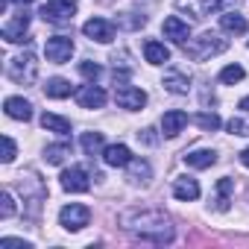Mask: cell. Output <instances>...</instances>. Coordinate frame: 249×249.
I'll use <instances>...</instances> for the list:
<instances>
[{
  "mask_svg": "<svg viewBox=\"0 0 249 249\" xmlns=\"http://www.w3.org/2000/svg\"><path fill=\"white\" fill-rule=\"evenodd\" d=\"M120 223H123L126 231H132L141 243H170L173 240L170 220L161 211H156V208H150V211H138V208L126 211L120 217Z\"/></svg>",
  "mask_w": 249,
  "mask_h": 249,
  "instance_id": "obj_1",
  "label": "cell"
},
{
  "mask_svg": "<svg viewBox=\"0 0 249 249\" xmlns=\"http://www.w3.org/2000/svg\"><path fill=\"white\" fill-rule=\"evenodd\" d=\"M226 47H229V41H226V38H220L217 33H202L199 38H194V41H188V44H185V56H191L194 62H205V59H211V56L223 53Z\"/></svg>",
  "mask_w": 249,
  "mask_h": 249,
  "instance_id": "obj_2",
  "label": "cell"
},
{
  "mask_svg": "<svg viewBox=\"0 0 249 249\" xmlns=\"http://www.w3.org/2000/svg\"><path fill=\"white\" fill-rule=\"evenodd\" d=\"M6 73H9V79L18 82V85H33L36 76H38V62H36L33 53H21V56H15V59L9 62Z\"/></svg>",
  "mask_w": 249,
  "mask_h": 249,
  "instance_id": "obj_3",
  "label": "cell"
},
{
  "mask_svg": "<svg viewBox=\"0 0 249 249\" xmlns=\"http://www.w3.org/2000/svg\"><path fill=\"white\" fill-rule=\"evenodd\" d=\"M73 12H76V0H47V3L41 6V18L47 24H71L73 21Z\"/></svg>",
  "mask_w": 249,
  "mask_h": 249,
  "instance_id": "obj_4",
  "label": "cell"
},
{
  "mask_svg": "<svg viewBox=\"0 0 249 249\" xmlns=\"http://www.w3.org/2000/svg\"><path fill=\"white\" fill-rule=\"evenodd\" d=\"M44 56H47V62H53V65H65V62H71V56H73V41H71L68 36H53V38H47V44H44Z\"/></svg>",
  "mask_w": 249,
  "mask_h": 249,
  "instance_id": "obj_5",
  "label": "cell"
},
{
  "mask_svg": "<svg viewBox=\"0 0 249 249\" xmlns=\"http://www.w3.org/2000/svg\"><path fill=\"white\" fill-rule=\"evenodd\" d=\"M88 220H91V211H88L85 205H76V202H71V205H65V208L59 211V223H62L68 231H79V229H85Z\"/></svg>",
  "mask_w": 249,
  "mask_h": 249,
  "instance_id": "obj_6",
  "label": "cell"
},
{
  "mask_svg": "<svg viewBox=\"0 0 249 249\" xmlns=\"http://www.w3.org/2000/svg\"><path fill=\"white\" fill-rule=\"evenodd\" d=\"M114 100H117V106H120V108L138 111V108L147 103V94H144L141 88H135V85H126V82H120V85L114 88Z\"/></svg>",
  "mask_w": 249,
  "mask_h": 249,
  "instance_id": "obj_7",
  "label": "cell"
},
{
  "mask_svg": "<svg viewBox=\"0 0 249 249\" xmlns=\"http://www.w3.org/2000/svg\"><path fill=\"white\" fill-rule=\"evenodd\" d=\"M82 33L91 38V41H100V44H108L114 41V24L106 21V18H91L82 24Z\"/></svg>",
  "mask_w": 249,
  "mask_h": 249,
  "instance_id": "obj_8",
  "label": "cell"
},
{
  "mask_svg": "<svg viewBox=\"0 0 249 249\" xmlns=\"http://www.w3.org/2000/svg\"><path fill=\"white\" fill-rule=\"evenodd\" d=\"M27 30H30V15L21 12V15H15L9 24H3V41H9V44H24V41H30V38H27Z\"/></svg>",
  "mask_w": 249,
  "mask_h": 249,
  "instance_id": "obj_9",
  "label": "cell"
},
{
  "mask_svg": "<svg viewBox=\"0 0 249 249\" xmlns=\"http://www.w3.org/2000/svg\"><path fill=\"white\" fill-rule=\"evenodd\" d=\"M161 30H164V38H170L173 44H188V38H191V27L179 18V15H170V18H164V24H161Z\"/></svg>",
  "mask_w": 249,
  "mask_h": 249,
  "instance_id": "obj_10",
  "label": "cell"
},
{
  "mask_svg": "<svg viewBox=\"0 0 249 249\" xmlns=\"http://www.w3.org/2000/svg\"><path fill=\"white\" fill-rule=\"evenodd\" d=\"M62 188H65L68 194H85V191L91 188L88 173H85L82 167H71V170H65V173H62Z\"/></svg>",
  "mask_w": 249,
  "mask_h": 249,
  "instance_id": "obj_11",
  "label": "cell"
},
{
  "mask_svg": "<svg viewBox=\"0 0 249 249\" xmlns=\"http://www.w3.org/2000/svg\"><path fill=\"white\" fill-rule=\"evenodd\" d=\"M76 103L82 106V108H103L106 106V91L100 88V85H82L79 91H76Z\"/></svg>",
  "mask_w": 249,
  "mask_h": 249,
  "instance_id": "obj_12",
  "label": "cell"
},
{
  "mask_svg": "<svg viewBox=\"0 0 249 249\" xmlns=\"http://www.w3.org/2000/svg\"><path fill=\"white\" fill-rule=\"evenodd\" d=\"M185 126H188V114H185V111H179V108L164 111V117H161V132H164L167 138H176Z\"/></svg>",
  "mask_w": 249,
  "mask_h": 249,
  "instance_id": "obj_13",
  "label": "cell"
},
{
  "mask_svg": "<svg viewBox=\"0 0 249 249\" xmlns=\"http://www.w3.org/2000/svg\"><path fill=\"white\" fill-rule=\"evenodd\" d=\"M173 196L182 199V202H194V199L199 196V185H196V179H191V176H179V179H173Z\"/></svg>",
  "mask_w": 249,
  "mask_h": 249,
  "instance_id": "obj_14",
  "label": "cell"
},
{
  "mask_svg": "<svg viewBox=\"0 0 249 249\" xmlns=\"http://www.w3.org/2000/svg\"><path fill=\"white\" fill-rule=\"evenodd\" d=\"M103 161L108 167H126L132 161V153H129V147H123V144H111V147L103 150Z\"/></svg>",
  "mask_w": 249,
  "mask_h": 249,
  "instance_id": "obj_15",
  "label": "cell"
},
{
  "mask_svg": "<svg viewBox=\"0 0 249 249\" xmlns=\"http://www.w3.org/2000/svg\"><path fill=\"white\" fill-rule=\"evenodd\" d=\"M3 108H6V114L12 117V120H30L33 117V106L24 100V97H6V103H3Z\"/></svg>",
  "mask_w": 249,
  "mask_h": 249,
  "instance_id": "obj_16",
  "label": "cell"
},
{
  "mask_svg": "<svg viewBox=\"0 0 249 249\" xmlns=\"http://www.w3.org/2000/svg\"><path fill=\"white\" fill-rule=\"evenodd\" d=\"M144 59L150 62V65H164V62H170V50L161 44V41H144Z\"/></svg>",
  "mask_w": 249,
  "mask_h": 249,
  "instance_id": "obj_17",
  "label": "cell"
},
{
  "mask_svg": "<svg viewBox=\"0 0 249 249\" xmlns=\"http://www.w3.org/2000/svg\"><path fill=\"white\" fill-rule=\"evenodd\" d=\"M164 88H167L170 94H188L191 79H188V73H182V71H167V73H164Z\"/></svg>",
  "mask_w": 249,
  "mask_h": 249,
  "instance_id": "obj_18",
  "label": "cell"
},
{
  "mask_svg": "<svg viewBox=\"0 0 249 249\" xmlns=\"http://www.w3.org/2000/svg\"><path fill=\"white\" fill-rule=\"evenodd\" d=\"M214 161H217V153H214V150H194V153L185 156V164H188V167H196V170H205V167H211Z\"/></svg>",
  "mask_w": 249,
  "mask_h": 249,
  "instance_id": "obj_19",
  "label": "cell"
},
{
  "mask_svg": "<svg viewBox=\"0 0 249 249\" xmlns=\"http://www.w3.org/2000/svg\"><path fill=\"white\" fill-rule=\"evenodd\" d=\"M71 82L68 79H62V76H53V79H47V85H44V94L50 97V100H65V97H71Z\"/></svg>",
  "mask_w": 249,
  "mask_h": 249,
  "instance_id": "obj_20",
  "label": "cell"
},
{
  "mask_svg": "<svg viewBox=\"0 0 249 249\" xmlns=\"http://www.w3.org/2000/svg\"><path fill=\"white\" fill-rule=\"evenodd\" d=\"M41 126L47 129V132H56V135H68L71 132V120H65V117H59V114H41Z\"/></svg>",
  "mask_w": 249,
  "mask_h": 249,
  "instance_id": "obj_21",
  "label": "cell"
},
{
  "mask_svg": "<svg viewBox=\"0 0 249 249\" xmlns=\"http://www.w3.org/2000/svg\"><path fill=\"white\" fill-rule=\"evenodd\" d=\"M220 27H223L226 33H234V36H243V33L249 30L246 18H243V15H237V12H229V15H223V18H220Z\"/></svg>",
  "mask_w": 249,
  "mask_h": 249,
  "instance_id": "obj_22",
  "label": "cell"
},
{
  "mask_svg": "<svg viewBox=\"0 0 249 249\" xmlns=\"http://www.w3.org/2000/svg\"><path fill=\"white\" fill-rule=\"evenodd\" d=\"M68 156H71V147H68V144H53V147L44 150V161H47V164H62Z\"/></svg>",
  "mask_w": 249,
  "mask_h": 249,
  "instance_id": "obj_23",
  "label": "cell"
},
{
  "mask_svg": "<svg viewBox=\"0 0 249 249\" xmlns=\"http://www.w3.org/2000/svg\"><path fill=\"white\" fill-rule=\"evenodd\" d=\"M234 191V182L231 179H220L217 182V211H226L229 208V194Z\"/></svg>",
  "mask_w": 249,
  "mask_h": 249,
  "instance_id": "obj_24",
  "label": "cell"
},
{
  "mask_svg": "<svg viewBox=\"0 0 249 249\" xmlns=\"http://www.w3.org/2000/svg\"><path fill=\"white\" fill-rule=\"evenodd\" d=\"M243 76H246V71H243L240 65H229V68L220 71V82H223V85H234V82H240Z\"/></svg>",
  "mask_w": 249,
  "mask_h": 249,
  "instance_id": "obj_25",
  "label": "cell"
},
{
  "mask_svg": "<svg viewBox=\"0 0 249 249\" xmlns=\"http://www.w3.org/2000/svg\"><path fill=\"white\" fill-rule=\"evenodd\" d=\"M79 144H82V150H85L88 156H94L97 150H103V132H85Z\"/></svg>",
  "mask_w": 249,
  "mask_h": 249,
  "instance_id": "obj_26",
  "label": "cell"
},
{
  "mask_svg": "<svg viewBox=\"0 0 249 249\" xmlns=\"http://www.w3.org/2000/svg\"><path fill=\"white\" fill-rule=\"evenodd\" d=\"M194 123H196L199 129H205V132H214V129H220V117H217L214 111H211V114H208V111L196 114V117H194Z\"/></svg>",
  "mask_w": 249,
  "mask_h": 249,
  "instance_id": "obj_27",
  "label": "cell"
},
{
  "mask_svg": "<svg viewBox=\"0 0 249 249\" xmlns=\"http://www.w3.org/2000/svg\"><path fill=\"white\" fill-rule=\"evenodd\" d=\"M12 214H15V199H12V194H9V191H3V196H0V217L9 220Z\"/></svg>",
  "mask_w": 249,
  "mask_h": 249,
  "instance_id": "obj_28",
  "label": "cell"
},
{
  "mask_svg": "<svg viewBox=\"0 0 249 249\" xmlns=\"http://www.w3.org/2000/svg\"><path fill=\"white\" fill-rule=\"evenodd\" d=\"M129 167H132V179L135 182H147L150 179V164L147 161H129Z\"/></svg>",
  "mask_w": 249,
  "mask_h": 249,
  "instance_id": "obj_29",
  "label": "cell"
},
{
  "mask_svg": "<svg viewBox=\"0 0 249 249\" xmlns=\"http://www.w3.org/2000/svg\"><path fill=\"white\" fill-rule=\"evenodd\" d=\"M229 132L231 135H249V120L246 117H231L229 120Z\"/></svg>",
  "mask_w": 249,
  "mask_h": 249,
  "instance_id": "obj_30",
  "label": "cell"
},
{
  "mask_svg": "<svg viewBox=\"0 0 249 249\" xmlns=\"http://www.w3.org/2000/svg\"><path fill=\"white\" fill-rule=\"evenodd\" d=\"M79 73H82L85 79H97V76H100V65H97V62H82V65H79Z\"/></svg>",
  "mask_w": 249,
  "mask_h": 249,
  "instance_id": "obj_31",
  "label": "cell"
},
{
  "mask_svg": "<svg viewBox=\"0 0 249 249\" xmlns=\"http://www.w3.org/2000/svg\"><path fill=\"white\" fill-rule=\"evenodd\" d=\"M15 159V141L9 135H3V164H9Z\"/></svg>",
  "mask_w": 249,
  "mask_h": 249,
  "instance_id": "obj_32",
  "label": "cell"
},
{
  "mask_svg": "<svg viewBox=\"0 0 249 249\" xmlns=\"http://www.w3.org/2000/svg\"><path fill=\"white\" fill-rule=\"evenodd\" d=\"M0 246H3V249H12V246L30 249V243H27V240H18V237H3V240H0Z\"/></svg>",
  "mask_w": 249,
  "mask_h": 249,
  "instance_id": "obj_33",
  "label": "cell"
},
{
  "mask_svg": "<svg viewBox=\"0 0 249 249\" xmlns=\"http://www.w3.org/2000/svg\"><path fill=\"white\" fill-rule=\"evenodd\" d=\"M220 9V0H202V15H211Z\"/></svg>",
  "mask_w": 249,
  "mask_h": 249,
  "instance_id": "obj_34",
  "label": "cell"
},
{
  "mask_svg": "<svg viewBox=\"0 0 249 249\" xmlns=\"http://www.w3.org/2000/svg\"><path fill=\"white\" fill-rule=\"evenodd\" d=\"M240 161H243V164H246V167H249V147H246V150H243V153H240Z\"/></svg>",
  "mask_w": 249,
  "mask_h": 249,
  "instance_id": "obj_35",
  "label": "cell"
},
{
  "mask_svg": "<svg viewBox=\"0 0 249 249\" xmlns=\"http://www.w3.org/2000/svg\"><path fill=\"white\" fill-rule=\"evenodd\" d=\"M240 108H243V111L249 114V97H243V100H240Z\"/></svg>",
  "mask_w": 249,
  "mask_h": 249,
  "instance_id": "obj_36",
  "label": "cell"
},
{
  "mask_svg": "<svg viewBox=\"0 0 249 249\" xmlns=\"http://www.w3.org/2000/svg\"><path fill=\"white\" fill-rule=\"evenodd\" d=\"M6 3H21L24 6V3H33V0H6Z\"/></svg>",
  "mask_w": 249,
  "mask_h": 249,
  "instance_id": "obj_37",
  "label": "cell"
}]
</instances>
